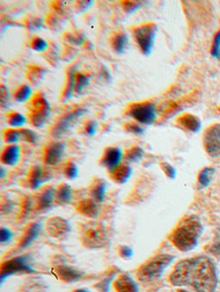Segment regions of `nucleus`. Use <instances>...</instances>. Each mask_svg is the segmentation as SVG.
<instances>
[{
  "instance_id": "nucleus-1",
  "label": "nucleus",
  "mask_w": 220,
  "mask_h": 292,
  "mask_svg": "<svg viewBox=\"0 0 220 292\" xmlns=\"http://www.w3.org/2000/svg\"><path fill=\"white\" fill-rule=\"evenodd\" d=\"M169 281L175 286H191L196 292H215L218 286L216 267L207 256L183 259L174 268Z\"/></svg>"
},
{
  "instance_id": "nucleus-2",
  "label": "nucleus",
  "mask_w": 220,
  "mask_h": 292,
  "mask_svg": "<svg viewBox=\"0 0 220 292\" xmlns=\"http://www.w3.org/2000/svg\"><path fill=\"white\" fill-rule=\"evenodd\" d=\"M203 230L204 227L198 216H188L173 231L170 241L182 252H189L197 247Z\"/></svg>"
},
{
  "instance_id": "nucleus-3",
  "label": "nucleus",
  "mask_w": 220,
  "mask_h": 292,
  "mask_svg": "<svg viewBox=\"0 0 220 292\" xmlns=\"http://www.w3.org/2000/svg\"><path fill=\"white\" fill-rule=\"evenodd\" d=\"M79 237L82 244L91 249L103 248L109 242V235L103 223L88 221L79 228Z\"/></svg>"
},
{
  "instance_id": "nucleus-4",
  "label": "nucleus",
  "mask_w": 220,
  "mask_h": 292,
  "mask_svg": "<svg viewBox=\"0 0 220 292\" xmlns=\"http://www.w3.org/2000/svg\"><path fill=\"white\" fill-rule=\"evenodd\" d=\"M175 259L170 255H158L143 264L137 272V277L141 282L149 283L160 278L165 269Z\"/></svg>"
},
{
  "instance_id": "nucleus-5",
  "label": "nucleus",
  "mask_w": 220,
  "mask_h": 292,
  "mask_svg": "<svg viewBox=\"0 0 220 292\" xmlns=\"http://www.w3.org/2000/svg\"><path fill=\"white\" fill-rule=\"evenodd\" d=\"M51 113V107L44 94L38 91L34 94L28 104V120L35 128H42Z\"/></svg>"
},
{
  "instance_id": "nucleus-6",
  "label": "nucleus",
  "mask_w": 220,
  "mask_h": 292,
  "mask_svg": "<svg viewBox=\"0 0 220 292\" xmlns=\"http://www.w3.org/2000/svg\"><path fill=\"white\" fill-rule=\"evenodd\" d=\"M131 31L132 38L140 48V51L144 55H150L158 35V25L153 22H144L132 27Z\"/></svg>"
},
{
  "instance_id": "nucleus-7",
  "label": "nucleus",
  "mask_w": 220,
  "mask_h": 292,
  "mask_svg": "<svg viewBox=\"0 0 220 292\" xmlns=\"http://www.w3.org/2000/svg\"><path fill=\"white\" fill-rule=\"evenodd\" d=\"M126 113L136 122L147 126L154 124L158 120V108L149 101L132 102L127 108Z\"/></svg>"
},
{
  "instance_id": "nucleus-8",
  "label": "nucleus",
  "mask_w": 220,
  "mask_h": 292,
  "mask_svg": "<svg viewBox=\"0 0 220 292\" xmlns=\"http://www.w3.org/2000/svg\"><path fill=\"white\" fill-rule=\"evenodd\" d=\"M35 269L30 266V259L28 256H18L3 263L0 271L1 283L7 277L18 274H33Z\"/></svg>"
},
{
  "instance_id": "nucleus-9",
  "label": "nucleus",
  "mask_w": 220,
  "mask_h": 292,
  "mask_svg": "<svg viewBox=\"0 0 220 292\" xmlns=\"http://www.w3.org/2000/svg\"><path fill=\"white\" fill-rule=\"evenodd\" d=\"M85 112V109H75L59 115L52 126V136L57 139L62 137Z\"/></svg>"
},
{
  "instance_id": "nucleus-10",
  "label": "nucleus",
  "mask_w": 220,
  "mask_h": 292,
  "mask_svg": "<svg viewBox=\"0 0 220 292\" xmlns=\"http://www.w3.org/2000/svg\"><path fill=\"white\" fill-rule=\"evenodd\" d=\"M203 146L205 152L210 157L216 158L220 157V124L211 125L205 129L203 134Z\"/></svg>"
},
{
  "instance_id": "nucleus-11",
  "label": "nucleus",
  "mask_w": 220,
  "mask_h": 292,
  "mask_svg": "<svg viewBox=\"0 0 220 292\" xmlns=\"http://www.w3.org/2000/svg\"><path fill=\"white\" fill-rule=\"evenodd\" d=\"M66 153V146L60 141L48 144L45 147L44 153H43V160L45 164L48 166H56L59 164L62 161Z\"/></svg>"
},
{
  "instance_id": "nucleus-12",
  "label": "nucleus",
  "mask_w": 220,
  "mask_h": 292,
  "mask_svg": "<svg viewBox=\"0 0 220 292\" xmlns=\"http://www.w3.org/2000/svg\"><path fill=\"white\" fill-rule=\"evenodd\" d=\"M46 230L52 237L61 239L70 233V223L60 217H53L46 223Z\"/></svg>"
},
{
  "instance_id": "nucleus-13",
  "label": "nucleus",
  "mask_w": 220,
  "mask_h": 292,
  "mask_svg": "<svg viewBox=\"0 0 220 292\" xmlns=\"http://www.w3.org/2000/svg\"><path fill=\"white\" fill-rule=\"evenodd\" d=\"M123 158L124 154L120 148L110 146L103 151V156L100 159V164L110 171L121 164Z\"/></svg>"
},
{
  "instance_id": "nucleus-14",
  "label": "nucleus",
  "mask_w": 220,
  "mask_h": 292,
  "mask_svg": "<svg viewBox=\"0 0 220 292\" xmlns=\"http://www.w3.org/2000/svg\"><path fill=\"white\" fill-rule=\"evenodd\" d=\"M51 178V174L47 168L37 165L30 168L27 175L28 185L31 189H37L42 184L48 182Z\"/></svg>"
},
{
  "instance_id": "nucleus-15",
  "label": "nucleus",
  "mask_w": 220,
  "mask_h": 292,
  "mask_svg": "<svg viewBox=\"0 0 220 292\" xmlns=\"http://www.w3.org/2000/svg\"><path fill=\"white\" fill-rule=\"evenodd\" d=\"M176 125L184 131L196 133L202 128V121L193 113H184L176 117Z\"/></svg>"
},
{
  "instance_id": "nucleus-16",
  "label": "nucleus",
  "mask_w": 220,
  "mask_h": 292,
  "mask_svg": "<svg viewBox=\"0 0 220 292\" xmlns=\"http://www.w3.org/2000/svg\"><path fill=\"white\" fill-rule=\"evenodd\" d=\"M37 209L40 211H44L51 208L56 201V192L52 186H45L37 194Z\"/></svg>"
},
{
  "instance_id": "nucleus-17",
  "label": "nucleus",
  "mask_w": 220,
  "mask_h": 292,
  "mask_svg": "<svg viewBox=\"0 0 220 292\" xmlns=\"http://www.w3.org/2000/svg\"><path fill=\"white\" fill-rule=\"evenodd\" d=\"M53 271L55 275L59 277L60 280L66 283L77 281L84 275L81 271L77 270L74 267L63 266V265L55 267Z\"/></svg>"
},
{
  "instance_id": "nucleus-18",
  "label": "nucleus",
  "mask_w": 220,
  "mask_h": 292,
  "mask_svg": "<svg viewBox=\"0 0 220 292\" xmlns=\"http://www.w3.org/2000/svg\"><path fill=\"white\" fill-rule=\"evenodd\" d=\"M129 42V37L128 34L124 31H114L111 34L110 37V45L112 50L116 54H123L128 48Z\"/></svg>"
},
{
  "instance_id": "nucleus-19",
  "label": "nucleus",
  "mask_w": 220,
  "mask_h": 292,
  "mask_svg": "<svg viewBox=\"0 0 220 292\" xmlns=\"http://www.w3.org/2000/svg\"><path fill=\"white\" fill-rule=\"evenodd\" d=\"M98 203L93 199H83L77 202L76 210L82 215L90 219H95L99 214Z\"/></svg>"
},
{
  "instance_id": "nucleus-20",
  "label": "nucleus",
  "mask_w": 220,
  "mask_h": 292,
  "mask_svg": "<svg viewBox=\"0 0 220 292\" xmlns=\"http://www.w3.org/2000/svg\"><path fill=\"white\" fill-rule=\"evenodd\" d=\"M77 69L74 66H71L66 72V82L61 92V102H66L72 98L75 92V82Z\"/></svg>"
},
{
  "instance_id": "nucleus-21",
  "label": "nucleus",
  "mask_w": 220,
  "mask_h": 292,
  "mask_svg": "<svg viewBox=\"0 0 220 292\" xmlns=\"http://www.w3.org/2000/svg\"><path fill=\"white\" fill-rule=\"evenodd\" d=\"M21 156V149L18 145L5 146L1 152V162L7 166H15L18 163Z\"/></svg>"
},
{
  "instance_id": "nucleus-22",
  "label": "nucleus",
  "mask_w": 220,
  "mask_h": 292,
  "mask_svg": "<svg viewBox=\"0 0 220 292\" xmlns=\"http://www.w3.org/2000/svg\"><path fill=\"white\" fill-rule=\"evenodd\" d=\"M132 168L128 164L118 165L117 167L109 171L110 179L117 184H124L128 181L132 175Z\"/></svg>"
},
{
  "instance_id": "nucleus-23",
  "label": "nucleus",
  "mask_w": 220,
  "mask_h": 292,
  "mask_svg": "<svg viewBox=\"0 0 220 292\" xmlns=\"http://www.w3.org/2000/svg\"><path fill=\"white\" fill-rule=\"evenodd\" d=\"M114 289L117 292H139V286L132 277L127 274H121L115 279Z\"/></svg>"
},
{
  "instance_id": "nucleus-24",
  "label": "nucleus",
  "mask_w": 220,
  "mask_h": 292,
  "mask_svg": "<svg viewBox=\"0 0 220 292\" xmlns=\"http://www.w3.org/2000/svg\"><path fill=\"white\" fill-rule=\"evenodd\" d=\"M106 182L101 178H95L93 180L89 188L92 199L97 203L103 202L106 195Z\"/></svg>"
},
{
  "instance_id": "nucleus-25",
  "label": "nucleus",
  "mask_w": 220,
  "mask_h": 292,
  "mask_svg": "<svg viewBox=\"0 0 220 292\" xmlns=\"http://www.w3.org/2000/svg\"><path fill=\"white\" fill-rule=\"evenodd\" d=\"M41 230V224L40 223H30L29 226L26 228L24 233L22 235V238L19 242V247L26 248L30 246L39 236Z\"/></svg>"
},
{
  "instance_id": "nucleus-26",
  "label": "nucleus",
  "mask_w": 220,
  "mask_h": 292,
  "mask_svg": "<svg viewBox=\"0 0 220 292\" xmlns=\"http://www.w3.org/2000/svg\"><path fill=\"white\" fill-rule=\"evenodd\" d=\"M47 70L42 66L37 65H30L27 67L26 77L31 84H37L44 78Z\"/></svg>"
},
{
  "instance_id": "nucleus-27",
  "label": "nucleus",
  "mask_w": 220,
  "mask_h": 292,
  "mask_svg": "<svg viewBox=\"0 0 220 292\" xmlns=\"http://www.w3.org/2000/svg\"><path fill=\"white\" fill-rule=\"evenodd\" d=\"M56 192V201L59 204H68L73 200V190L67 183H60Z\"/></svg>"
},
{
  "instance_id": "nucleus-28",
  "label": "nucleus",
  "mask_w": 220,
  "mask_h": 292,
  "mask_svg": "<svg viewBox=\"0 0 220 292\" xmlns=\"http://www.w3.org/2000/svg\"><path fill=\"white\" fill-rule=\"evenodd\" d=\"M32 89L29 84H21L16 88L14 93H13V98L16 102H30V99L33 96Z\"/></svg>"
},
{
  "instance_id": "nucleus-29",
  "label": "nucleus",
  "mask_w": 220,
  "mask_h": 292,
  "mask_svg": "<svg viewBox=\"0 0 220 292\" xmlns=\"http://www.w3.org/2000/svg\"><path fill=\"white\" fill-rule=\"evenodd\" d=\"M6 121L11 128L20 129L25 125L27 119L22 113L18 111H10L6 113Z\"/></svg>"
},
{
  "instance_id": "nucleus-30",
  "label": "nucleus",
  "mask_w": 220,
  "mask_h": 292,
  "mask_svg": "<svg viewBox=\"0 0 220 292\" xmlns=\"http://www.w3.org/2000/svg\"><path fill=\"white\" fill-rule=\"evenodd\" d=\"M144 153L143 149L140 146H132L124 152V160L128 163H136L144 157Z\"/></svg>"
},
{
  "instance_id": "nucleus-31",
  "label": "nucleus",
  "mask_w": 220,
  "mask_h": 292,
  "mask_svg": "<svg viewBox=\"0 0 220 292\" xmlns=\"http://www.w3.org/2000/svg\"><path fill=\"white\" fill-rule=\"evenodd\" d=\"M215 169L211 167H205L202 169L198 175V182L202 187H207L212 182Z\"/></svg>"
},
{
  "instance_id": "nucleus-32",
  "label": "nucleus",
  "mask_w": 220,
  "mask_h": 292,
  "mask_svg": "<svg viewBox=\"0 0 220 292\" xmlns=\"http://www.w3.org/2000/svg\"><path fill=\"white\" fill-rule=\"evenodd\" d=\"M3 138L4 142L9 145H15L16 143L18 142L21 138V131L20 129L17 128H7L3 132Z\"/></svg>"
},
{
  "instance_id": "nucleus-33",
  "label": "nucleus",
  "mask_w": 220,
  "mask_h": 292,
  "mask_svg": "<svg viewBox=\"0 0 220 292\" xmlns=\"http://www.w3.org/2000/svg\"><path fill=\"white\" fill-rule=\"evenodd\" d=\"M91 77L85 73L77 72L76 73V82H75V93L79 94L90 84Z\"/></svg>"
},
{
  "instance_id": "nucleus-34",
  "label": "nucleus",
  "mask_w": 220,
  "mask_h": 292,
  "mask_svg": "<svg viewBox=\"0 0 220 292\" xmlns=\"http://www.w3.org/2000/svg\"><path fill=\"white\" fill-rule=\"evenodd\" d=\"M30 48L33 49L34 51L38 52V53H45L48 50L49 44L48 41L43 39L42 37L35 36L31 39L30 42Z\"/></svg>"
},
{
  "instance_id": "nucleus-35",
  "label": "nucleus",
  "mask_w": 220,
  "mask_h": 292,
  "mask_svg": "<svg viewBox=\"0 0 220 292\" xmlns=\"http://www.w3.org/2000/svg\"><path fill=\"white\" fill-rule=\"evenodd\" d=\"M63 173L67 179H76L78 175V168H77V164L73 161L66 162L64 165V168H63Z\"/></svg>"
},
{
  "instance_id": "nucleus-36",
  "label": "nucleus",
  "mask_w": 220,
  "mask_h": 292,
  "mask_svg": "<svg viewBox=\"0 0 220 292\" xmlns=\"http://www.w3.org/2000/svg\"><path fill=\"white\" fill-rule=\"evenodd\" d=\"M207 250L212 255L220 256V225L217 227L213 236V241L209 245V247L207 248Z\"/></svg>"
},
{
  "instance_id": "nucleus-37",
  "label": "nucleus",
  "mask_w": 220,
  "mask_h": 292,
  "mask_svg": "<svg viewBox=\"0 0 220 292\" xmlns=\"http://www.w3.org/2000/svg\"><path fill=\"white\" fill-rule=\"evenodd\" d=\"M123 129L129 133L135 135H141L145 132V129L136 121H127L123 124Z\"/></svg>"
},
{
  "instance_id": "nucleus-38",
  "label": "nucleus",
  "mask_w": 220,
  "mask_h": 292,
  "mask_svg": "<svg viewBox=\"0 0 220 292\" xmlns=\"http://www.w3.org/2000/svg\"><path fill=\"white\" fill-rule=\"evenodd\" d=\"M20 131H21V138L25 142L30 144H36L37 142L38 136L35 131L27 128H20Z\"/></svg>"
},
{
  "instance_id": "nucleus-39",
  "label": "nucleus",
  "mask_w": 220,
  "mask_h": 292,
  "mask_svg": "<svg viewBox=\"0 0 220 292\" xmlns=\"http://www.w3.org/2000/svg\"><path fill=\"white\" fill-rule=\"evenodd\" d=\"M142 4H144V2L140 1H122L121 6L126 12L132 13L139 10L142 6Z\"/></svg>"
},
{
  "instance_id": "nucleus-40",
  "label": "nucleus",
  "mask_w": 220,
  "mask_h": 292,
  "mask_svg": "<svg viewBox=\"0 0 220 292\" xmlns=\"http://www.w3.org/2000/svg\"><path fill=\"white\" fill-rule=\"evenodd\" d=\"M97 131V123L93 120L85 121L83 126V132L85 135L94 136Z\"/></svg>"
},
{
  "instance_id": "nucleus-41",
  "label": "nucleus",
  "mask_w": 220,
  "mask_h": 292,
  "mask_svg": "<svg viewBox=\"0 0 220 292\" xmlns=\"http://www.w3.org/2000/svg\"><path fill=\"white\" fill-rule=\"evenodd\" d=\"M160 167H161L162 170L165 173L167 177H169L170 179L176 178V168H174L172 165L169 164V163H167V162H162L160 164Z\"/></svg>"
},
{
  "instance_id": "nucleus-42",
  "label": "nucleus",
  "mask_w": 220,
  "mask_h": 292,
  "mask_svg": "<svg viewBox=\"0 0 220 292\" xmlns=\"http://www.w3.org/2000/svg\"><path fill=\"white\" fill-rule=\"evenodd\" d=\"M211 54L213 57L220 58V30L217 32L213 38V45L211 48Z\"/></svg>"
},
{
  "instance_id": "nucleus-43",
  "label": "nucleus",
  "mask_w": 220,
  "mask_h": 292,
  "mask_svg": "<svg viewBox=\"0 0 220 292\" xmlns=\"http://www.w3.org/2000/svg\"><path fill=\"white\" fill-rule=\"evenodd\" d=\"M66 39L68 42H70L73 45H77L81 46L84 43V36L83 35L78 33H68L66 34Z\"/></svg>"
},
{
  "instance_id": "nucleus-44",
  "label": "nucleus",
  "mask_w": 220,
  "mask_h": 292,
  "mask_svg": "<svg viewBox=\"0 0 220 292\" xmlns=\"http://www.w3.org/2000/svg\"><path fill=\"white\" fill-rule=\"evenodd\" d=\"M11 237H12V233H11V230L7 229V228H4L2 227L1 230H0V241L2 244L6 243L8 241H10Z\"/></svg>"
},
{
  "instance_id": "nucleus-45",
  "label": "nucleus",
  "mask_w": 220,
  "mask_h": 292,
  "mask_svg": "<svg viewBox=\"0 0 220 292\" xmlns=\"http://www.w3.org/2000/svg\"><path fill=\"white\" fill-rule=\"evenodd\" d=\"M119 254H120L121 258L129 259L132 258L133 251H132V248L128 247V246H121L120 249H119Z\"/></svg>"
},
{
  "instance_id": "nucleus-46",
  "label": "nucleus",
  "mask_w": 220,
  "mask_h": 292,
  "mask_svg": "<svg viewBox=\"0 0 220 292\" xmlns=\"http://www.w3.org/2000/svg\"><path fill=\"white\" fill-rule=\"evenodd\" d=\"M41 26V20L38 18H33L27 23V27L30 30H37Z\"/></svg>"
},
{
  "instance_id": "nucleus-47",
  "label": "nucleus",
  "mask_w": 220,
  "mask_h": 292,
  "mask_svg": "<svg viewBox=\"0 0 220 292\" xmlns=\"http://www.w3.org/2000/svg\"><path fill=\"white\" fill-rule=\"evenodd\" d=\"M9 102H10V98H9L7 89H5L4 85H2V87H1V106L4 108V103L8 105Z\"/></svg>"
},
{
  "instance_id": "nucleus-48",
  "label": "nucleus",
  "mask_w": 220,
  "mask_h": 292,
  "mask_svg": "<svg viewBox=\"0 0 220 292\" xmlns=\"http://www.w3.org/2000/svg\"><path fill=\"white\" fill-rule=\"evenodd\" d=\"M59 20L55 14H50L47 18V23L50 27H56L59 24Z\"/></svg>"
},
{
  "instance_id": "nucleus-49",
  "label": "nucleus",
  "mask_w": 220,
  "mask_h": 292,
  "mask_svg": "<svg viewBox=\"0 0 220 292\" xmlns=\"http://www.w3.org/2000/svg\"><path fill=\"white\" fill-rule=\"evenodd\" d=\"M73 292H91L88 290H86V289H77V290H75Z\"/></svg>"
},
{
  "instance_id": "nucleus-50",
  "label": "nucleus",
  "mask_w": 220,
  "mask_h": 292,
  "mask_svg": "<svg viewBox=\"0 0 220 292\" xmlns=\"http://www.w3.org/2000/svg\"><path fill=\"white\" fill-rule=\"evenodd\" d=\"M177 292H188V291H186V290H183V289H180V290H178Z\"/></svg>"
}]
</instances>
